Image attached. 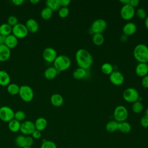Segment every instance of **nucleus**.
<instances>
[{"label": "nucleus", "mask_w": 148, "mask_h": 148, "mask_svg": "<svg viewBox=\"0 0 148 148\" xmlns=\"http://www.w3.org/2000/svg\"><path fill=\"white\" fill-rule=\"evenodd\" d=\"M132 110L134 113L138 114L142 112L143 109V103L140 101H137L134 103H132V105L131 107Z\"/></svg>", "instance_id": "nucleus-32"}, {"label": "nucleus", "mask_w": 148, "mask_h": 148, "mask_svg": "<svg viewBox=\"0 0 148 148\" xmlns=\"http://www.w3.org/2000/svg\"><path fill=\"white\" fill-rule=\"evenodd\" d=\"M11 51L5 44L0 45V61L4 62L7 61L10 57Z\"/></svg>", "instance_id": "nucleus-17"}, {"label": "nucleus", "mask_w": 148, "mask_h": 148, "mask_svg": "<svg viewBox=\"0 0 148 148\" xmlns=\"http://www.w3.org/2000/svg\"><path fill=\"white\" fill-rule=\"evenodd\" d=\"M140 3V1L139 0H130V3L129 4L134 7V8L135 7H137Z\"/></svg>", "instance_id": "nucleus-45"}, {"label": "nucleus", "mask_w": 148, "mask_h": 148, "mask_svg": "<svg viewBox=\"0 0 148 148\" xmlns=\"http://www.w3.org/2000/svg\"><path fill=\"white\" fill-rule=\"evenodd\" d=\"M92 41L95 45L101 46L104 43L105 38L102 34H95L92 35Z\"/></svg>", "instance_id": "nucleus-29"}, {"label": "nucleus", "mask_w": 148, "mask_h": 148, "mask_svg": "<svg viewBox=\"0 0 148 148\" xmlns=\"http://www.w3.org/2000/svg\"><path fill=\"white\" fill-rule=\"evenodd\" d=\"M6 36H3L2 35L0 34V45L5 44V40Z\"/></svg>", "instance_id": "nucleus-47"}, {"label": "nucleus", "mask_w": 148, "mask_h": 148, "mask_svg": "<svg viewBox=\"0 0 148 148\" xmlns=\"http://www.w3.org/2000/svg\"><path fill=\"white\" fill-rule=\"evenodd\" d=\"M120 40L122 42H125L128 40V36L125 35H122L120 37Z\"/></svg>", "instance_id": "nucleus-48"}, {"label": "nucleus", "mask_w": 148, "mask_h": 148, "mask_svg": "<svg viewBox=\"0 0 148 148\" xmlns=\"http://www.w3.org/2000/svg\"><path fill=\"white\" fill-rule=\"evenodd\" d=\"M118 130L123 134H128L131 131V125L126 121L119 123Z\"/></svg>", "instance_id": "nucleus-25"}, {"label": "nucleus", "mask_w": 148, "mask_h": 148, "mask_svg": "<svg viewBox=\"0 0 148 148\" xmlns=\"http://www.w3.org/2000/svg\"><path fill=\"white\" fill-rule=\"evenodd\" d=\"M14 112L8 106H2L0 108V119L4 122H9L14 119Z\"/></svg>", "instance_id": "nucleus-9"}, {"label": "nucleus", "mask_w": 148, "mask_h": 148, "mask_svg": "<svg viewBox=\"0 0 148 148\" xmlns=\"http://www.w3.org/2000/svg\"><path fill=\"white\" fill-rule=\"evenodd\" d=\"M123 97L128 103H134L138 101L140 98L139 92L133 87H129L125 89L123 93Z\"/></svg>", "instance_id": "nucleus-6"}, {"label": "nucleus", "mask_w": 148, "mask_h": 148, "mask_svg": "<svg viewBox=\"0 0 148 148\" xmlns=\"http://www.w3.org/2000/svg\"><path fill=\"white\" fill-rule=\"evenodd\" d=\"M28 33V31L25 24L18 23L12 27V34L18 39L25 38Z\"/></svg>", "instance_id": "nucleus-10"}, {"label": "nucleus", "mask_w": 148, "mask_h": 148, "mask_svg": "<svg viewBox=\"0 0 148 148\" xmlns=\"http://www.w3.org/2000/svg\"><path fill=\"white\" fill-rule=\"evenodd\" d=\"M23 148H32L31 147H27V146H25V147H23Z\"/></svg>", "instance_id": "nucleus-53"}, {"label": "nucleus", "mask_w": 148, "mask_h": 148, "mask_svg": "<svg viewBox=\"0 0 148 148\" xmlns=\"http://www.w3.org/2000/svg\"><path fill=\"white\" fill-rule=\"evenodd\" d=\"M145 113H146V114H145V115H146V116H148V108L146 109Z\"/></svg>", "instance_id": "nucleus-52"}, {"label": "nucleus", "mask_w": 148, "mask_h": 148, "mask_svg": "<svg viewBox=\"0 0 148 148\" xmlns=\"http://www.w3.org/2000/svg\"><path fill=\"white\" fill-rule=\"evenodd\" d=\"M140 124L142 127L144 128L148 127V116L146 115L143 116L140 120Z\"/></svg>", "instance_id": "nucleus-40"}, {"label": "nucleus", "mask_w": 148, "mask_h": 148, "mask_svg": "<svg viewBox=\"0 0 148 148\" xmlns=\"http://www.w3.org/2000/svg\"><path fill=\"white\" fill-rule=\"evenodd\" d=\"M135 73L139 77H144L148 75V64L138 63L135 68Z\"/></svg>", "instance_id": "nucleus-15"}, {"label": "nucleus", "mask_w": 148, "mask_h": 148, "mask_svg": "<svg viewBox=\"0 0 148 148\" xmlns=\"http://www.w3.org/2000/svg\"><path fill=\"white\" fill-rule=\"evenodd\" d=\"M20 87L16 83H10L7 86V91L11 95H17L19 93Z\"/></svg>", "instance_id": "nucleus-30"}, {"label": "nucleus", "mask_w": 148, "mask_h": 148, "mask_svg": "<svg viewBox=\"0 0 148 148\" xmlns=\"http://www.w3.org/2000/svg\"><path fill=\"white\" fill-rule=\"evenodd\" d=\"M53 12L48 7L44 8L40 12V16L44 20H49L53 16Z\"/></svg>", "instance_id": "nucleus-33"}, {"label": "nucleus", "mask_w": 148, "mask_h": 148, "mask_svg": "<svg viewBox=\"0 0 148 148\" xmlns=\"http://www.w3.org/2000/svg\"><path fill=\"white\" fill-rule=\"evenodd\" d=\"M145 26L147 29H148V16L145 19Z\"/></svg>", "instance_id": "nucleus-50"}, {"label": "nucleus", "mask_w": 148, "mask_h": 148, "mask_svg": "<svg viewBox=\"0 0 148 148\" xmlns=\"http://www.w3.org/2000/svg\"><path fill=\"white\" fill-rule=\"evenodd\" d=\"M7 23L13 27V26L16 25L18 23V18L16 16H13V15H11V16H9L8 17Z\"/></svg>", "instance_id": "nucleus-39"}, {"label": "nucleus", "mask_w": 148, "mask_h": 148, "mask_svg": "<svg viewBox=\"0 0 148 148\" xmlns=\"http://www.w3.org/2000/svg\"><path fill=\"white\" fill-rule=\"evenodd\" d=\"M42 57L45 61L47 62H53L57 57V53L54 48L47 47L43 50Z\"/></svg>", "instance_id": "nucleus-11"}, {"label": "nucleus", "mask_w": 148, "mask_h": 148, "mask_svg": "<svg viewBox=\"0 0 148 148\" xmlns=\"http://www.w3.org/2000/svg\"><path fill=\"white\" fill-rule=\"evenodd\" d=\"M18 44V38L12 34L8 35L5 38V45L10 49L14 48Z\"/></svg>", "instance_id": "nucleus-18"}, {"label": "nucleus", "mask_w": 148, "mask_h": 148, "mask_svg": "<svg viewBox=\"0 0 148 148\" xmlns=\"http://www.w3.org/2000/svg\"><path fill=\"white\" fill-rule=\"evenodd\" d=\"M58 72L53 66L47 68L44 72V76L47 80H53L57 75Z\"/></svg>", "instance_id": "nucleus-20"}, {"label": "nucleus", "mask_w": 148, "mask_h": 148, "mask_svg": "<svg viewBox=\"0 0 148 148\" xmlns=\"http://www.w3.org/2000/svg\"><path fill=\"white\" fill-rule=\"evenodd\" d=\"M39 2H40L39 0H30V2L32 3V4H36Z\"/></svg>", "instance_id": "nucleus-51"}, {"label": "nucleus", "mask_w": 148, "mask_h": 148, "mask_svg": "<svg viewBox=\"0 0 148 148\" xmlns=\"http://www.w3.org/2000/svg\"><path fill=\"white\" fill-rule=\"evenodd\" d=\"M16 145L21 148L25 146V136L24 135H18L15 139Z\"/></svg>", "instance_id": "nucleus-34"}, {"label": "nucleus", "mask_w": 148, "mask_h": 148, "mask_svg": "<svg viewBox=\"0 0 148 148\" xmlns=\"http://www.w3.org/2000/svg\"><path fill=\"white\" fill-rule=\"evenodd\" d=\"M32 135V137L33 138V139H38L39 138H40L41 136H42V133H41V131H39V130H35L33 132L32 134H31Z\"/></svg>", "instance_id": "nucleus-43"}, {"label": "nucleus", "mask_w": 148, "mask_h": 148, "mask_svg": "<svg viewBox=\"0 0 148 148\" xmlns=\"http://www.w3.org/2000/svg\"><path fill=\"white\" fill-rule=\"evenodd\" d=\"M120 2L123 5L129 4L130 0H120Z\"/></svg>", "instance_id": "nucleus-49"}, {"label": "nucleus", "mask_w": 148, "mask_h": 148, "mask_svg": "<svg viewBox=\"0 0 148 148\" xmlns=\"http://www.w3.org/2000/svg\"><path fill=\"white\" fill-rule=\"evenodd\" d=\"M122 30L124 35L127 36H131L136 32L137 26L133 22H128L123 26Z\"/></svg>", "instance_id": "nucleus-14"}, {"label": "nucleus", "mask_w": 148, "mask_h": 148, "mask_svg": "<svg viewBox=\"0 0 148 148\" xmlns=\"http://www.w3.org/2000/svg\"><path fill=\"white\" fill-rule=\"evenodd\" d=\"M50 102L54 106L60 107L64 103V98L61 95L55 93L51 95Z\"/></svg>", "instance_id": "nucleus-19"}, {"label": "nucleus", "mask_w": 148, "mask_h": 148, "mask_svg": "<svg viewBox=\"0 0 148 148\" xmlns=\"http://www.w3.org/2000/svg\"><path fill=\"white\" fill-rule=\"evenodd\" d=\"M135 14L139 19L145 20L147 17V12L144 8H140L135 11Z\"/></svg>", "instance_id": "nucleus-35"}, {"label": "nucleus", "mask_w": 148, "mask_h": 148, "mask_svg": "<svg viewBox=\"0 0 148 148\" xmlns=\"http://www.w3.org/2000/svg\"><path fill=\"white\" fill-rule=\"evenodd\" d=\"M40 148H57L56 144L51 140L43 141Z\"/></svg>", "instance_id": "nucleus-38"}, {"label": "nucleus", "mask_w": 148, "mask_h": 148, "mask_svg": "<svg viewBox=\"0 0 148 148\" xmlns=\"http://www.w3.org/2000/svg\"><path fill=\"white\" fill-rule=\"evenodd\" d=\"M10 82V76L9 74L4 70H0V86H8Z\"/></svg>", "instance_id": "nucleus-21"}, {"label": "nucleus", "mask_w": 148, "mask_h": 148, "mask_svg": "<svg viewBox=\"0 0 148 148\" xmlns=\"http://www.w3.org/2000/svg\"><path fill=\"white\" fill-rule=\"evenodd\" d=\"M135 59L139 63L148 62V46L143 43L135 46L133 51Z\"/></svg>", "instance_id": "nucleus-2"}, {"label": "nucleus", "mask_w": 148, "mask_h": 148, "mask_svg": "<svg viewBox=\"0 0 148 148\" xmlns=\"http://www.w3.org/2000/svg\"><path fill=\"white\" fill-rule=\"evenodd\" d=\"M25 117H26L25 113L22 110H18V111L14 112V119H15L16 120H18L20 122L23 121H24Z\"/></svg>", "instance_id": "nucleus-37"}, {"label": "nucleus", "mask_w": 148, "mask_h": 148, "mask_svg": "<svg viewBox=\"0 0 148 148\" xmlns=\"http://www.w3.org/2000/svg\"><path fill=\"white\" fill-rule=\"evenodd\" d=\"M12 2L16 6H20L24 2L23 0H12Z\"/></svg>", "instance_id": "nucleus-46"}, {"label": "nucleus", "mask_w": 148, "mask_h": 148, "mask_svg": "<svg viewBox=\"0 0 148 148\" xmlns=\"http://www.w3.org/2000/svg\"><path fill=\"white\" fill-rule=\"evenodd\" d=\"M120 14L123 20L128 21L131 20L135 15V9L130 4L124 5L120 9Z\"/></svg>", "instance_id": "nucleus-8"}, {"label": "nucleus", "mask_w": 148, "mask_h": 148, "mask_svg": "<svg viewBox=\"0 0 148 148\" xmlns=\"http://www.w3.org/2000/svg\"><path fill=\"white\" fill-rule=\"evenodd\" d=\"M75 60L78 66L86 70L91 66L93 62L91 54L84 49H80L76 51Z\"/></svg>", "instance_id": "nucleus-1"}, {"label": "nucleus", "mask_w": 148, "mask_h": 148, "mask_svg": "<svg viewBox=\"0 0 148 148\" xmlns=\"http://www.w3.org/2000/svg\"><path fill=\"white\" fill-rule=\"evenodd\" d=\"M34 143V139L32 136H25V146L31 147Z\"/></svg>", "instance_id": "nucleus-41"}, {"label": "nucleus", "mask_w": 148, "mask_h": 148, "mask_svg": "<svg viewBox=\"0 0 148 148\" xmlns=\"http://www.w3.org/2000/svg\"><path fill=\"white\" fill-rule=\"evenodd\" d=\"M35 130L34 123L30 120L24 121L21 123V127L20 131L25 135H29Z\"/></svg>", "instance_id": "nucleus-13"}, {"label": "nucleus", "mask_w": 148, "mask_h": 148, "mask_svg": "<svg viewBox=\"0 0 148 148\" xmlns=\"http://www.w3.org/2000/svg\"><path fill=\"white\" fill-rule=\"evenodd\" d=\"M86 74L87 72L86 69L78 67L77 68L75 69V71H73V77H74V79L76 80H81L85 77Z\"/></svg>", "instance_id": "nucleus-24"}, {"label": "nucleus", "mask_w": 148, "mask_h": 148, "mask_svg": "<svg viewBox=\"0 0 148 148\" xmlns=\"http://www.w3.org/2000/svg\"><path fill=\"white\" fill-rule=\"evenodd\" d=\"M34 125L35 130L42 131L46 128L47 125V121L44 117H39L36 119L35 121L34 122Z\"/></svg>", "instance_id": "nucleus-22"}, {"label": "nucleus", "mask_w": 148, "mask_h": 148, "mask_svg": "<svg viewBox=\"0 0 148 148\" xmlns=\"http://www.w3.org/2000/svg\"><path fill=\"white\" fill-rule=\"evenodd\" d=\"M107 27L106 21L102 18H98L95 20L91 25L90 32L92 34H102Z\"/></svg>", "instance_id": "nucleus-5"}, {"label": "nucleus", "mask_w": 148, "mask_h": 148, "mask_svg": "<svg viewBox=\"0 0 148 148\" xmlns=\"http://www.w3.org/2000/svg\"><path fill=\"white\" fill-rule=\"evenodd\" d=\"M18 94L22 100L27 102L32 101L34 96V92L32 88L28 85L21 86Z\"/></svg>", "instance_id": "nucleus-7"}, {"label": "nucleus", "mask_w": 148, "mask_h": 148, "mask_svg": "<svg viewBox=\"0 0 148 148\" xmlns=\"http://www.w3.org/2000/svg\"><path fill=\"white\" fill-rule=\"evenodd\" d=\"M101 69L102 73L106 75H110L114 71L113 65L109 62L103 63L101 65Z\"/></svg>", "instance_id": "nucleus-31"}, {"label": "nucleus", "mask_w": 148, "mask_h": 148, "mask_svg": "<svg viewBox=\"0 0 148 148\" xmlns=\"http://www.w3.org/2000/svg\"><path fill=\"white\" fill-rule=\"evenodd\" d=\"M12 32V27L8 23H2L0 25V34L7 36Z\"/></svg>", "instance_id": "nucleus-26"}, {"label": "nucleus", "mask_w": 148, "mask_h": 148, "mask_svg": "<svg viewBox=\"0 0 148 148\" xmlns=\"http://www.w3.org/2000/svg\"><path fill=\"white\" fill-rule=\"evenodd\" d=\"M25 26L28 31L31 33H35L39 29V24L38 21L32 18H30L26 21Z\"/></svg>", "instance_id": "nucleus-16"}, {"label": "nucleus", "mask_w": 148, "mask_h": 148, "mask_svg": "<svg viewBox=\"0 0 148 148\" xmlns=\"http://www.w3.org/2000/svg\"><path fill=\"white\" fill-rule=\"evenodd\" d=\"M128 116L127 109L123 105L117 106L113 111V117L114 120L118 123L125 121Z\"/></svg>", "instance_id": "nucleus-4"}, {"label": "nucleus", "mask_w": 148, "mask_h": 148, "mask_svg": "<svg viewBox=\"0 0 148 148\" xmlns=\"http://www.w3.org/2000/svg\"><path fill=\"white\" fill-rule=\"evenodd\" d=\"M141 84L145 88H148V75L142 77Z\"/></svg>", "instance_id": "nucleus-42"}, {"label": "nucleus", "mask_w": 148, "mask_h": 148, "mask_svg": "<svg viewBox=\"0 0 148 148\" xmlns=\"http://www.w3.org/2000/svg\"><path fill=\"white\" fill-rule=\"evenodd\" d=\"M21 123L15 119H12L8 122V128L10 131L13 132H17L20 130Z\"/></svg>", "instance_id": "nucleus-23"}, {"label": "nucleus", "mask_w": 148, "mask_h": 148, "mask_svg": "<svg viewBox=\"0 0 148 148\" xmlns=\"http://www.w3.org/2000/svg\"><path fill=\"white\" fill-rule=\"evenodd\" d=\"M118 124L119 123L115 120L109 121L106 124V130L110 133L114 132L118 130Z\"/></svg>", "instance_id": "nucleus-28"}, {"label": "nucleus", "mask_w": 148, "mask_h": 148, "mask_svg": "<svg viewBox=\"0 0 148 148\" xmlns=\"http://www.w3.org/2000/svg\"><path fill=\"white\" fill-rule=\"evenodd\" d=\"M109 80L112 84L119 86L124 83V77L120 72L118 71H114L109 75Z\"/></svg>", "instance_id": "nucleus-12"}, {"label": "nucleus", "mask_w": 148, "mask_h": 148, "mask_svg": "<svg viewBox=\"0 0 148 148\" xmlns=\"http://www.w3.org/2000/svg\"><path fill=\"white\" fill-rule=\"evenodd\" d=\"M61 7H68L71 3L70 0H59Z\"/></svg>", "instance_id": "nucleus-44"}, {"label": "nucleus", "mask_w": 148, "mask_h": 148, "mask_svg": "<svg viewBox=\"0 0 148 148\" xmlns=\"http://www.w3.org/2000/svg\"><path fill=\"white\" fill-rule=\"evenodd\" d=\"M71 65V59L65 55L57 56L53 62V66L59 72L65 71L69 68Z\"/></svg>", "instance_id": "nucleus-3"}, {"label": "nucleus", "mask_w": 148, "mask_h": 148, "mask_svg": "<svg viewBox=\"0 0 148 148\" xmlns=\"http://www.w3.org/2000/svg\"><path fill=\"white\" fill-rule=\"evenodd\" d=\"M69 13V10L68 7H61L58 10V14L61 18L66 17Z\"/></svg>", "instance_id": "nucleus-36"}, {"label": "nucleus", "mask_w": 148, "mask_h": 148, "mask_svg": "<svg viewBox=\"0 0 148 148\" xmlns=\"http://www.w3.org/2000/svg\"><path fill=\"white\" fill-rule=\"evenodd\" d=\"M46 4V6L50 8L53 12L58 10L61 8L59 0H47Z\"/></svg>", "instance_id": "nucleus-27"}]
</instances>
